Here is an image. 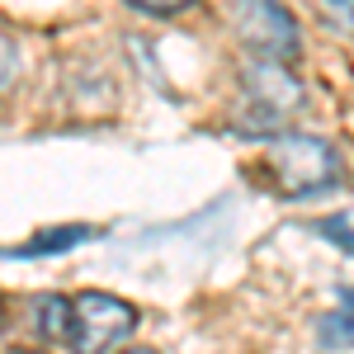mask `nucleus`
<instances>
[{"mask_svg":"<svg viewBox=\"0 0 354 354\" xmlns=\"http://www.w3.org/2000/svg\"><path fill=\"white\" fill-rule=\"evenodd\" d=\"M298 104H302V81L293 76V66L250 57L241 66V104L232 113V133L270 142V137L288 133V113Z\"/></svg>","mask_w":354,"mask_h":354,"instance_id":"obj_1","label":"nucleus"},{"mask_svg":"<svg viewBox=\"0 0 354 354\" xmlns=\"http://www.w3.org/2000/svg\"><path fill=\"white\" fill-rule=\"evenodd\" d=\"M260 175L283 198H312V194L340 185V151L326 137L279 133V137H270V147L260 156Z\"/></svg>","mask_w":354,"mask_h":354,"instance_id":"obj_2","label":"nucleus"},{"mask_svg":"<svg viewBox=\"0 0 354 354\" xmlns=\"http://www.w3.org/2000/svg\"><path fill=\"white\" fill-rule=\"evenodd\" d=\"M227 24L241 38L250 57L265 62H293L302 53L298 19L288 15L283 0H227Z\"/></svg>","mask_w":354,"mask_h":354,"instance_id":"obj_3","label":"nucleus"},{"mask_svg":"<svg viewBox=\"0 0 354 354\" xmlns=\"http://www.w3.org/2000/svg\"><path fill=\"white\" fill-rule=\"evenodd\" d=\"M137 330V312L113 293H81L71 298V326L66 350L71 354H113Z\"/></svg>","mask_w":354,"mask_h":354,"instance_id":"obj_4","label":"nucleus"},{"mask_svg":"<svg viewBox=\"0 0 354 354\" xmlns=\"http://www.w3.org/2000/svg\"><path fill=\"white\" fill-rule=\"evenodd\" d=\"M317 345L322 350H354V288H335L330 312L317 322Z\"/></svg>","mask_w":354,"mask_h":354,"instance_id":"obj_5","label":"nucleus"},{"mask_svg":"<svg viewBox=\"0 0 354 354\" xmlns=\"http://www.w3.org/2000/svg\"><path fill=\"white\" fill-rule=\"evenodd\" d=\"M95 236V227H57V232H43V236H33L24 245H10V250H0V255H10V260H28V255H53V250H71V245H81Z\"/></svg>","mask_w":354,"mask_h":354,"instance_id":"obj_6","label":"nucleus"},{"mask_svg":"<svg viewBox=\"0 0 354 354\" xmlns=\"http://www.w3.org/2000/svg\"><path fill=\"white\" fill-rule=\"evenodd\" d=\"M66 326H71V298H48L33 302V330L43 335V340H53V345H66Z\"/></svg>","mask_w":354,"mask_h":354,"instance_id":"obj_7","label":"nucleus"},{"mask_svg":"<svg viewBox=\"0 0 354 354\" xmlns=\"http://www.w3.org/2000/svg\"><path fill=\"white\" fill-rule=\"evenodd\" d=\"M312 232H317V236H326L330 245H340V250H350V255H354V208L330 213V218H322V222H312Z\"/></svg>","mask_w":354,"mask_h":354,"instance_id":"obj_8","label":"nucleus"},{"mask_svg":"<svg viewBox=\"0 0 354 354\" xmlns=\"http://www.w3.org/2000/svg\"><path fill=\"white\" fill-rule=\"evenodd\" d=\"M317 15H322V24L335 28V33H354V0H307Z\"/></svg>","mask_w":354,"mask_h":354,"instance_id":"obj_9","label":"nucleus"},{"mask_svg":"<svg viewBox=\"0 0 354 354\" xmlns=\"http://www.w3.org/2000/svg\"><path fill=\"white\" fill-rule=\"evenodd\" d=\"M128 5H133V10H142V15H180V10H194V5H198V0H128Z\"/></svg>","mask_w":354,"mask_h":354,"instance_id":"obj_10","label":"nucleus"},{"mask_svg":"<svg viewBox=\"0 0 354 354\" xmlns=\"http://www.w3.org/2000/svg\"><path fill=\"white\" fill-rule=\"evenodd\" d=\"M123 354H156V350H123Z\"/></svg>","mask_w":354,"mask_h":354,"instance_id":"obj_11","label":"nucleus"}]
</instances>
